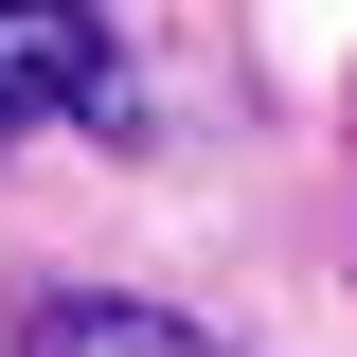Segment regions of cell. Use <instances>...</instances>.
Instances as JSON below:
<instances>
[{"mask_svg": "<svg viewBox=\"0 0 357 357\" xmlns=\"http://www.w3.org/2000/svg\"><path fill=\"white\" fill-rule=\"evenodd\" d=\"M36 107H126V54H107L89 0H0V143Z\"/></svg>", "mask_w": 357, "mask_h": 357, "instance_id": "cell-1", "label": "cell"}, {"mask_svg": "<svg viewBox=\"0 0 357 357\" xmlns=\"http://www.w3.org/2000/svg\"><path fill=\"white\" fill-rule=\"evenodd\" d=\"M0 357H215V340H197V321H161V304H89V286H72V304H36Z\"/></svg>", "mask_w": 357, "mask_h": 357, "instance_id": "cell-2", "label": "cell"}]
</instances>
